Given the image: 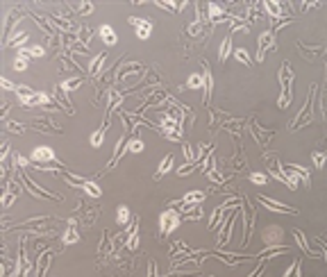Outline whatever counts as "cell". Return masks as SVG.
<instances>
[{
	"label": "cell",
	"instance_id": "obj_9",
	"mask_svg": "<svg viewBox=\"0 0 327 277\" xmlns=\"http://www.w3.org/2000/svg\"><path fill=\"white\" fill-rule=\"evenodd\" d=\"M16 98H19V102L23 107H39V93L37 91H32L30 86H25V84H19L16 86Z\"/></svg>",
	"mask_w": 327,
	"mask_h": 277
},
{
	"label": "cell",
	"instance_id": "obj_27",
	"mask_svg": "<svg viewBox=\"0 0 327 277\" xmlns=\"http://www.w3.org/2000/svg\"><path fill=\"white\" fill-rule=\"evenodd\" d=\"M84 84V78H68V79H64V82H59V89L68 96L71 91H75L78 86H82Z\"/></svg>",
	"mask_w": 327,
	"mask_h": 277
},
{
	"label": "cell",
	"instance_id": "obj_2",
	"mask_svg": "<svg viewBox=\"0 0 327 277\" xmlns=\"http://www.w3.org/2000/svg\"><path fill=\"white\" fill-rule=\"evenodd\" d=\"M182 220L184 218L177 209H173V207L164 209L162 214H159V234H162V237H170V234L182 225Z\"/></svg>",
	"mask_w": 327,
	"mask_h": 277
},
{
	"label": "cell",
	"instance_id": "obj_11",
	"mask_svg": "<svg viewBox=\"0 0 327 277\" xmlns=\"http://www.w3.org/2000/svg\"><path fill=\"white\" fill-rule=\"evenodd\" d=\"M257 200H259V202H262L266 209L275 211V214H298V209H295V207H288V205H284V202H280V200L268 198V196H257Z\"/></svg>",
	"mask_w": 327,
	"mask_h": 277
},
{
	"label": "cell",
	"instance_id": "obj_15",
	"mask_svg": "<svg viewBox=\"0 0 327 277\" xmlns=\"http://www.w3.org/2000/svg\"><path fill=\"white\" fill-rule=\"evenodd\" d=\"M125 248L130 252H134L139 248V218H134L130 227H127V232H125Z\"/></svg>",
	"mask_w": 327,
	"mask_h": 277
},
{
	"label": "cell",
	"instance_id": "obj_23",
	"mask_svg": "<svg viewBox=\"0 0 327 277\" xmlns=\"http://www.w3.org/2000/svg\"><path fill=\"white\" fill-rule=\"evenodd\" d=\"M293 237H295V241H298V245H300V250L305 252V255H309V257H321V255H323V252L311 250V245H309L307 237H305L300 230H293Z\"/></svg>",
	"mask_w": 327,
	"mask_h": 277
},
{
	"label": "cell",
	"instance_id": "obj_3",
	"mask_svg": "<svg viewBox=\"0 0 327 277\" xmlns=\"http://www.w3.org/2000/svg\"><path fill=\"white\" fill-rule=\"evenodd\" d=\"M316 91H318V84H311V91L307 93V100H305V107L300 109V114L295 116V120L288 123V130H300L302 125L311 123V109H314V100H316Z\"/></svg>",
	"mask_w": 327,
	"mask_h": 277
},
{
	"label": "cell",
	"instance_id": "obj_28",
	"mask_svg": "<svg viewBox=\"0 0 327 277\" xmlns=\"http://www.w3.org/2000/svg\"><path fill=\"white\" fill-rule=\"evenodd\" d=\"M204 198H207L204 191H189L182 196V205H200Z\"/></svg>",
	"mask_w": 327,
	"mask_h": 277
},
{
	"label": "cell",
	"instance_id": "obj_18",
	"mask_svg": "<svg viewBox=\"0 0 327 277\" xmlns=\"http://www.w3.org/2000/svg\"><path fill=\"white\" fill-rule=\"evenodd\" d=\"M109 123H111V116H107V114H105V120H102V125H100L98 130L91 134V138H89L93 148H100V145H102V141H105V134H107V130H109Z\"/></svg>",
	"mask_w": 327,
	"mask_h": 277
},
{
	"label": "cell",
	"instance_id": "obj_14",
	"mask_svg": "<svg viewBox=\"0 0 327 277\" xmlns=\"http://www.w3.org/2000/svg\"><path fill=\"white\" fill-rule=\"evenodd\" d=\"M20 196V186L14 182V179H7L5 182V191H2V207H12L14 205V200Z\"/></svg>",
	"mask_w": 327,
	"mask_h": 277
},
{
	"label": "cell",
	"instance_id": "obj_46",
	"mask_svg": "<svg viewBox=\"0 0 327 277\" xmlns=\"http://www.w3.org/2000/svg\"><path fill=\"white\" fill-rule=\"evenodd\" d=\"M12 159H14V166H16V168H20V171H25L27 166L32 164L30 159H25V157H23V155H19V152H16V155H14Z\"/></svg>",
	"mask_w": 327,
	"mask_h": 277
},
{
	"label": "cell",
	"instance_id": "obj_17",
	"mask_svg": "<svg viewBox=\"0 0 327 277\" xmlns=\"http://www.w3.org/2000/svg\"><path fill=\"white\" fill-rule=\"evenodd\" d=\"M250 130H252V137H255V141L259 145H266L270 138H273V134H275V132H270V130H264L257 120H250Z\"/></svg>",
	"mask_w": 327,
	"mask_h": 277
},
{
	"label": "cell",
	"instance_id": "obj_7",
	"mask_svg": "<svg viewBox=\"0 0 327 277\" xmlns=\"http://www.w3.org/2000/svg\"><path fill=\"white\" fill-rule=\"evenodd\" d=\"M282 237H284V230H282L280 225H270V227L264 230V243H266V248H270V250L286 248V245H282Z\"/></svg>",
	"mask_w": 327,
	"mask_h": 277
},
{
	"label": "cell",
	"instance_id": "obj_36",
	"mask_svg": "<svg viewBox=\"0 0 327 277\" xmlns=\"http://www.w3.org/2000/svg\"><path fill=\"white\" fill-rule=\"evenodd\" d=\"M282 277H302V261H300V259H295L293 264L284 271V275H282Z\"/></svg>",
	"mask_w": 327,
	"mask_h": 277
},
{
	"label": "cell",
	"instance_id": "obj_6",
	"mask_svg": "<svg viewBox=\"0 0 327 277\" xmlns=\"http://www.w3.org/2000/svg\"><path fill=\"white\" fill-rule=\"evenodd\" d=\"M277 43H275V32L273 30H266V32L259 34L257 39V61H264L266 59V53L268 50H275Z\"/></svg>",
	"mask_w": 327,
	"mask_h": 277
},
{
	"label": "cell",
	"instance_id": "obj_44",
	"mask_svg": "<svg viewBox=\"0 0 327 277\" xmlns=\"http://www.w3.org/2000/svg\"><path fill=\"white\" fill-rule=\"evenodd\" d=\"M250 178V182H252V184H257V186H264L266 184V182H268V175H266V173H250L248 175Z\"/></svg>",
	"mask_w": 327,
	"mask_h": 277
},
{
	"label": "cell",
	"instance_id": "obj_4",
	"mask_svg": "<svg viewBox=\"0 0 327 277\" xmlns=\"http://www.w3.org/2000/svg\"><path fill=\"white\" fill-rule=\"evenodd\" d=\"M16 173H19V178H20V182H23V186L30 191V196H34V198H41V200H57V202H61V200H64L59 193H50V191H46L43 186L37 184V182H32V179H30V175H27L25 171H20V168H19Z\"/></svg>",
	"mask_w": 327,
	"mask_h": 277
},
{
	"label": "cell",
	"instance_id": "obj_35",
	"mask_svg": "<svg viewBox=\"0 0 327 277\" xmlns=\"http://www.w3.org/2000/svg\"><path fill=\"white\" fill-rule=\"evenodd\" d=\"M61 241H64V245H73V243H78L80 241V234H78V230L75 227H71L68 225V230L61 234Z\"/></svg>",
	"mask_w": 327,
	"mask_h": 277
},
{
	"label": "cell",
	"instance_id": "obj_21",
	"mask_svg": "<svg viewBox=\"0 0 327 277\" xmlns=\"http://www.w3.org/2000/svg\"><path fill=\"white\" fill-rule=\"evenodd\" d=\"M53 255H55V250H43L37 257V277H43L46 275V271H48V266H50V259H53Z\"/></svg>",
	"mask_w": 327,
	"mask_h": 277
},
{
	"label": "cell",
	"instance_id": "obj_37",
	"mask_svg": "<svg viewBox=\"0 0 327 277\" xmlns=\"http://www.w3.org/2000/svg\"><path fill=\"white\" fill-rule=\"evenodd\" d=\"M61 175H64V179H66V184H68V186H78V189H82V184L86 182V178L71 175V173H66V171H61Z\"/></svg>",
	"mask_w": 327,
	"mask_h": 277
},
{
	"label": "cell",
	"instance_id": "obj_16",
	"mask_svg": "<svg viewBox=\"0 0 327 277\" xmlns=\"http://www.w3.org/2000/svg\"><path fill=\"white\" fill-rule=\"evenodd\" d=\"M30 125H32L37 132H41V134H61V127L55 125L50 119H37V120H32Z\"/></svg>",
	"mask_w": 327,
	"mask_h": 277
},
{
	"label": "cell",
	"instance_id": "obj_47",
	"mask_svg": "<svg viewBox=\"0 0 327 277\" xmlns=\"http://www.w3.org/2000/svg\"><path fill=\"white\" fill-rule=\"evenodd\" d=\"M148 277H157V264H155V259H148Z\"/></svg>",
	"mask_w": 327,
	"mask_h": 277
},
{
	"label": "cell",
	"instance_id": "obj_19",
	"mask_svg": "<svg viewBox=\"0 0 327 277\" xmlns=\"http://www.w3.org/2000/svg\"><path fill=\"white\" fill-rule=\"evenodd\" d=\"M298 48H300L302 57H305V59H309V61H314L318 55H325V57H327V48L325 46H311V48H307L302 41H298Z\"/></svg>",
	"mask_w": 327,
	"mask_h": 277
},
{
	"label": "cell",
	"instance_id": "obj_31",
	"mask_svg": "<svg viewBox=\"0 0 327 277\" xmlns=\"http://www.w3.org/2000/svg\"><path fill=\"white\" fill-rule=\"evenodd\" d=\"M291 168H293L295 173H298V178H300V182L305 186H311V175H309V171L305 168V166H300V164H288Z\"/></svg>",
	"mask_w": 327,
	"mask_h": 277
},
{
	"label": "cell",
	"instance_id": "obj_33",
	"mask_svg": "<svg viewBox=\"0 0 327 277\" xmlns=\"http://www.w3.org/2000/svg\"><path fill=\"white\" fill-rule=\"evenodd\" d=\"M145 150V143L141 141L139 137H130V141H127V152H132V155H139V152Z\"/></svg>",
	"mask_w": 327,
	"mask_h": 277
},
{
	"label": "cell",
	"instance_id": "obj_10",
	"mask_svg": "<svg viewBox=\"0 0 327 277\" xmlns=\"http://www.w3.org/2000/svg\"><path fill=\"white\" fill-rule=\"evenodd\" d=\"M127 23H130V25H134V30H137V37H139L141 41L150 39V34H152V20L139 19V16H130V19H127Z\"/></svg>",
	"mask_w": 327,
	"mask_h": 277
},
{
	"label": "cell",
	"instance_id": "obj_40",
	"mask_svg": "<svg viewBox=\"0 0 327 277\" xmlns=\"http://www.w3.org/2000/svg\"><path fill=\"white\" fill-rule=\"evenodd\" d=\"M73 14H80V16H86V14H93V5L91 2H80V5L71 7Z\"/></svg>",
	"mask_w": 327,
	"mask_h": 277
},
{
	"label": "cell",
	"instance_id": "obj_45",
	"mask_svg": "<svg viewBox=\"0 0 327 277\" xmlns=\"http://www.w3.org/2000/svg\"><path fill=\"white\" fill-rule=\"evenodd\" d=\"M5 130H7V132H12V134H23L25 125H23V123H16V120H7Z\"/></svg>",
	"mask_w": 327,
	"mask_h": 277
},
{
	"label": "cell",
	"instance_id": "obj_39",
	"mask_svg": "<svg viewBox=\"0 0 327 277\" xmlns=\"http://www.w3.org/2000/svg\"><path fill=\"white\" fill-rule=\"evenodd\" d=\"M204 86V79L200 73H193V75H189V79H186V89H203Z\"/></svg>",
	"mask_w": 327,
	"mask_h": 277
},
{
	"label": "cell",
	"instance_id": "obj_12",
	"mask_svg": "<svg viewBox=\"0 0 327 277\" xmlns=\"http://www.w3.org/2000/svg\"><path fill=\"white\" fill-rule=\"evenodd\" d=\"M127 141H130V138H127V132L123 134V137L118 138V143H116V148H114V157L109 159V161H107V166H105V171L102 173H107V171H111V168H114V166L118 164V161H121V157H123L125 152H127Z\"/></svg>",
	"mask_w": 327,
	"mask_h": 277
},
{
	"label": "cell",
	"instance_id": "obj_30",
	"mask_svg": "<svg viewBox=\"0 0 327 277\" xmlns=\"http://www.w3.org/2000/svg\"><path fill=\"white\" fill-rule=\"evenodd\" d=\"M82 191H84L86 196H91L93 200H98L100 196H102V189H100V186L96 184V182H93V179H86L84 184H82Z\"/></svg>",
	"mask_w": 327,
	"mask_h": 277
},
{
	"label": "cell",
	"instance_id": "obj_29",
	"mask_svg": "<svg viewBox=\"0 0 327 277\" xmlns=\"http://www.w3.org/2000/svg\"><path fill=\"white\" fill-rule=\"evenodd\" d=\"M229 55H234V50H232V34H227V37L223 39L221 48H218V61H225Z\"/></svg>",
	"mask_w": 327,
	"mask_h": 277
},
{
	"label": "cell",
	"instance_id": "obj_50",
	"mask_svg": "<svg viewBox=\"0 0 327 277\" xmlns=\"http://www.w3.org/2000/svg\"><path fill=\"white\" fill-rule=\"evenodd\" d=\"M7 114H9V102L5 100V102H2V116H0V119L7 120Z\"/></svg>",
	"mask_w": 327,
	"mask_h": 277
},
{
	"label": "cell",
	"instance_id": "obj_51",
	"mask_svg": "<svg viewBox=\"0 0 327 277\" xmlns=\"http://www.w3.org/2000/svg\"><path fill=\"white\" fill-rule=\"evenodd\" d=\"M323 114H325V119H327V91H325V96H323Z\"/></svg>",
	"mask_w": 327,
	"mask_h": 277
},
{
	"label": "cell",
	"instance_id": "obj_24",
	"mask_svg": "<svg viewBox=\"0 0 327 277\" xmlns=\"http://www.w3.org/2000/svg\"><path fill=\"white\" fill-rule=\"evenodd\" d=\"M173 164H175V157H173V155H166V157H164V161L159 164L157 173H155V182H159V179H162L166 173L173 171Z\"/></svg>",
	"mask_w": 327,
	"mask_h": 277
},
{
	"label": "cell",
	"instance_id": "obj_20",
	"mask_svg": "<svg viewBox=\"0 0 327 277\" xmlns=\"http://www.w3.org/2000/svg\"><path fill=\"white\" fill-rule=\"evenodd\" d=\"M53 98H55V102H57L61 109H64L66 114H75V107L68 102V96H66L61 89H59V84L57 86H53Z\"/></svg>",
	"mask_w": 327,
	"mask_h": 277
},
{
	"label": "cell",
	"instance_id": "obj_34",
	"mask_svg": "<svg viewBox=\"0 0 327 277\" xmlns=\"http://www.w3.org/2000/svg\"><path fill=\"white\" fill-rule=\"evenodd\" d=\"M19 55H25L27 59H30V57H43V55H46V50H43L41 46H27V48H20Z\"/></svg>",
	"mask_w": 327,
	"mask_h": 277
},
{
	"label": "cell",
	"instance_id": "obj_5",
	"mask_svg": "<svg viewBox=\"0 0 327 277\" xmlns=\"http://www.w3.org/2000/svg\"><path fill=\"white\" fill-rule=\"evenodd\" d=\"M30 161L32 164H41V166H46V164H55L61 168V164L57 161V157H55V150L53 148H48V145H37L32 150V155H30Z\"/></svg>",
	"mask_w": 327,
	"mask_h": 277
},
{
	"label": "cell",
	"instance_id": "obj_41",
	"mask_svg": "<svg viewBox=\"0 0 327 277\" xmlns=\"http://www.w3.org/2000/svg\"><path fill=\"white\" fill-rule=\"evenodd\" d=\"M91 37H93V32L91 30H89V27L86 25H80V30H78V34H75V39L78 41H82V43H89V41H91Z\"/></svg>",
	"mask_w": 327,
	"mask_h": 277
},
{
	"label": "cell",
	"instance_id": "obj_48",
	"mask_svg": "<svg viewBox=\"0 0 327 277\" xmlns=\"http://www.w3.org/2000/svg\"><path fill=\"white\" fill-rule=\"evenodd\" d=\"M0 84H2V89H7V91H16V86H14L7 78H0Z\"/></svg>",
	"mask_w": 327,
	"mask_h": 277
},
{
	"label": "cell",
	"instance_id": "obj_13",
	"mask_svg": "<svg viewBox=\"0 0 327 277\" xmlns=\"http://www.w3.org/2000/svg\"><path fill=\"white\" fill-rule=\"evenodd\" d=\"M203 79H204V86H203V102L209 105V98H211V91H214V75H211V68L207 61H203Z\"/></svg>",
	"mask_w": 327,
	"mask_h": 277
},
{
	"label": "cell",
	"instance_id": "obj_42",
	"mask_svg": "<svg viewBox=\"0 0 327 277\" xmlns=\"http://www.w3.org/2000/svg\"><path fill=\"white\" fill-rule=\"evenodd\" d=\"M311 161H314V166L321 171L323 166H325V161H327V152H321V150L311 152Z\"/></svg>",
	"mask_w": 327,
	"mask_h": 277
},
{
	"label": "cell",
	"instance_id": "obj_25",
	"mask_svg": "<svg viewBox=\"0 0 327 277\" xmlns=\"http://www.w3.org/2000/svg\"><path fill=\"white\" fill-rule=\"evenodd\" d=\"M105 59H107V55L105 53H98L96 57L91 59V64H89V75L91 78H98L100 75V71H102V64H105Z\"/></svg>",
	"mask_w": 327,
	"mask_h": 277
},
{
	"label": "cell",
	"instance_id": "obj_32",
	"mask_svg": "<svg viewBox=\"0 0 327 277\" xmlns=\"http://www.w3.org/2000/svg\"><path fill=\"white\" fill-rule=\"evenodd\" d=\"M234 59L236 61H241L243 66H252L255 61H252V57L248 55V50L245 48H234Z\"/></svg>",
	"mask_w": 327,
	"mask_h": 277
},
{
	"label": "cell",
	"instance_id": "obj_1",
	"mask_svg": "<svg viewBox=\"0 0 327 277\" xmlns=\"http://www.w3.org/2000/svg\"><path fill=\"white\" fill-rule=\"evenodd\" d=\"M293 78L295 73L291 68L288 61H284L280 68V86H282V93H280V100H277V105L280 109H286L291 102H293Z\"/></svg>",
	"mask_w": 327,
	"mask_h": 277
},
{
	"label": "cell",
	"instance_id": "obj_26",
	"mask_svg": "<svg viewBox=\"0 0 327 277\" xmlns=\"http://www.w3.org/2000/svg\"><path fill=\"white\" fill-rule=\"evenodd\" d=\"M132 220H134V216H132V211L127 205H118L116 209V223L118 225H130Z\"/></svg>",
	"mask_w": 327,
	"mask_h": 277
},
{
	"label": "cell",
	"instance_id": "obj_43",
	"mask_svg": "<svg viewBox=\"0 0 327 277\" xmlns=\"http://www.w3.org/2000/svg\"><path fill=\"white\" fill-rule=\"evenodd\" d=\"M27 64H30V59H27L25 55H16V59H14V64H12V68L14 71H25L27 68Z\"/></svg>",
	"mask_w": 327,
	"mask_h": 277
},
{
	"label": "cell",
	"instance_id": "obj_38",
	"mask_svg": "<svg viewBox=\"0 0 327 277\" xmlns=\"http://www.w3.org/2000/svg\"><path fill=\"white\" fill-rule=\"evenodd\" d=\"M27 39H30V34H27V32H20V34H16V39L7 41V43H5V48L14 46V48H19V50H20V48H23V46L27 43Z\"/></svg>",
	"mask_w": 327,
	"mask_h": 277
},
{
	"label": "cell",
	"instance_id": "obj_22",
	"mask_svg": "<svg viewBox=\"0 0 327 277\" xmlns=\"http://www.w3.org/2000/svg\"><path fill=\"white\" fill-rule=\"evenodd\" d=\"M98 34H100V39H102V43H107V46H116L118 43V37H116V30L111 25H100V30H98Z\"/></svg>",
	"mask_w": 327,
	"mask_h": 277
},
{
	"label": "cell",
	"instance_id": "obj_49",
	"mask_svg": "<svg viewBox=\"0 0 327 277\" xmlns=\"http://www.w3.org/2000/svg\"><path fill=\"white\" fill-rule=\"evenodd\" d=\"M7 155H9V143L5 141V143H2V152H0V159L5 161V159H7Z\"/></svg>",
	"mask_w": 327,
	"mask_h": 277
},
{
	"label": "cell",
	"instance_id": "obj_8",
	"mask_svg": "<svg viewBox=\"0 0 327 277\" xmlns=\"http://www.w3.org/2000/svg\"><path fill=\"white\" fill-rule=\"evenodd\" d=\"M234 223H236V214H229L225 218V223L218 227V234H216V248L221 250L223 245L227 243L229 238H232V230H234Z\"/></svg>",
	"mask_w": 327,
	"mask_h": 277
}]
</instances>
